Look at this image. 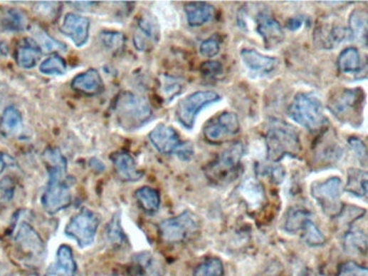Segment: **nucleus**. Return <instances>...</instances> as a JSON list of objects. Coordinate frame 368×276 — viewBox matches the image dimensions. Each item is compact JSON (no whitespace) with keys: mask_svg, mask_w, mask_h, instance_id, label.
<instances>
[{"mask_svg":"<svg viewBox=\"0 0 368 276\" xmlns=\"http://www.w3.org/2000/svg\"><path fill=\"white\" fill-rule=\"evenodd\" d=\"M368 176L367 172H361L359 170H349L348 183H347L346 190L353 195L363 197V190H362V185L364 181L367 180L366 177Z\"/></svg>","mask_w":368,"mask_h":276,"instance_id":"obj_39","label":"nucleus"},{"mask_svg":"<svg viewBox=\"0 0 368 276\" xmlns=\"http://www.w3.org/2000/svg\"><path fill=\"white\" fill-rule=\"evenodd\" d=\"M220 100L221 96L214 91H197L179 102L176 108L177 121L183 128L191 131L194 128L199 113Z\"/></svg>","mask_w":368,"mask_h":276,"instance_id":"obj_9","label":"nucleus"},{"mask_svg":"<svg viewBox=\"0 0 368 276\" xmlns=\"http://www.w3.org/2000/svg\"><path fill=\"white\" fill-rule=\"evenodd\" d=\"M183 86L177 78L172 77L169 75L161 76L159 79V96L163 98L165 102L169 103L174 98L179 96L182 92Z\"/></svg>","mask_w":368,"mask_h":276,"instance_id":"obj_32","label":"nucleus"},{"mask_svg":"<svg viewBox=\"0 0 368 276\" xmlns=\"http://www.w3.org/2000/svg\"><path fill=\"white\" fill-rule=\"evenodd\" d=\"M348 39H351L349 29L340 25L333 16L321 19L317 23L313 34V40L317 47L321 49H334Z\"/></svg>","mask_w":368,"mask_h":276,"instance_id":"obj_13","label":"nucleus"},{"mask_svg":"<svg viewBox=\"0 0 368 276\" xmlns=\"http://www.w3.org/2000/svg\"><path fill=\"white\" fill-rule=\"evenodd\" d=\"M135 197H136L140 208L148 214H153L159 210V205H161V197H159V191L155 189L147 186L142 187L136 191Z\"/></svg>","mask_w":368,"mask_h":276,"instance_id":"obj_29","label":"nucleus"},{"mask_svg":"<svg viewBox=\"0 0 368 276\" xmlns=\"http://www.w3.org/2000/svg\"><path fill=\"white\" fill-rule=\"evenodd\" d=\"M256 33L261 36L267 49L277 47L285 38L283 27L278 21L271 18L266 12H260L256 16Z\"/></svg>","mask_w":368,"mask_h":276,"instance_id":"obj_15","label":"nucleus"},{"mask_svg":"<svg viewBox=\"0 0 368 276\" xmlns=\"http://www.w3.org/2000/svg\"><path fill=\"white\" fill-rule=\"evenodd\" d=\"M42 58V50L33 38L21 40L16 50V62L21 68L31 69Z\"/></svg>","mask_w":368,"mask_h":276,"instance_id":"obj_21","label":"nucleus"},{"mask_svg":"<svg viewBox=\"0 0 368 276\" xmlns=\"http://www.w3.org/2000/svg\"><path fill=\"white\" fill-rule=\"evenodd\" d=\"M28 19L20 9L0 7V33H20L28 27Z\"/></svg>","mask_w":368,"mask_h":276,"instance_id":"obj_24","label":"nucleus"},{"mask_svg":"<svg viewBox=\"0 0 368 276\" xmlns=\"http://www.w3.org/2000/svg\"><path fill=\"white\" fill-rule=\"evenodd\" d=\"M222 64L216 61H208L201 65V71L203 75L207 78H214L222 73Z\"/></svg>","mask_w":368,"mask_h":276,"instance_id":"obj_47","label":"nucleus"},{"mask_svg":"<svg viewBox=\"0 0 368 276\" xmlns=\"http://www.w3.org/2000/svg\"><path fill=\"white\" fill-rule=\"evenodd\" d=\"M100 41L107 49L117 52L123 48L125 38H124L123 34L119 33V31H105L100 34Z\"/></svg>","mask_w":368,"mask_h":276,"instance_id":"obj_40","label":"nucleus"},{"mask_svg":"<svg viewBox=\"0 0 368 276\" xmlns=\"http://www.w3.org/2000/svg\"><path fill=\"white\" fill-rule=\"evenodd\" d=\"M245 153V147L241 143H234L220 153L206 168V176L212 183H226L241 174V159Z\"/></svg>","mask_w":368,"mask_h":276,"instance_id":"obj_5","label":"nucleus"},{"mask_svg":"<svg viewBox=\"0 0 368 276\" xmlns=\"http://www.w3.org/2000/svg\"><path fill=\"white\" fill-rule=\"evenodd\" d=\"M336 276H368V269L354 261H347L338 267Z\"/></svg>","mask_w":368,"mask_h":276,"instance_id":"obj_44","label":"nucleus"},{"mask_svg":"<svg viewBox=\"0 0 368 276\" xmlns=\"http://www.w3.org/2000/svg\"><path fill=\"white\" fill-rule=\"evenodd\" d=\"M115 121L125 131L140 130L153 119V111L146 98L123 92L113 105Z\"/></svg>","mask_w":368,"mask_h":276,"instance_id":"obj_1","label":"nucleus"},{"mask_svg":"<svg viewBox=\"0 0 368 276\" xmlns=\"http://www.w3.org/2000/svg\"><path fill=\"white\" fill-rule=\"evenodd\" d=\"M111 161H112L117 174L123 180L134 181L135 183L144 176V173L137 168L134 158L127 151L121 150L113 153L111 155Z\"/></svg>","mask_w":368,"mask_h":276,"instance_id":"obj_23","label":"nucleus"},{"mask_svg":"<svg viewBox=\"0 0 368 276\" xmlns=\"http://www.w3.org/2000/svg\"><path fill=\"white\" fill-rule=\"evenodd\" d=\"M349 31L351 39L362 44L368 42V11L365 9H355L349 18Z\"/></svg>","mask_w":368,"mask_h":276,"instance_id":"obj_27","label":"nucleus"},{"mask_svg":"<svg viewBox=\"0 0 368 276\" xmlns=\"http://www.w3.org/2000/svg\"><path fill=\"white\" fill-rule=\"evenodd\" d=\"M305 19L303 16H294L287 22V27L290 31H298L304 24Z\"/></svg>","mask_w":368,"mask_h":276,"instance_id":"obj_48","label":"nucleus"},{"mask_svg":"<svg viewBox=\"0 0 368 276\" xmlns=\"http://www.w3.org/2000/svg\"><path fill=\"white\" fill-rule=\"evenodd\" d=\"M303 240L308 244L309 246L317 247V246L325 245L327 239H325L323 233L320 231L319 228L312 223L308 220L306 225H304L302 230Z\"/></svg>","mask_w":368,"mask_h":276,"instance_id":"obj_37","label":"nucleus"},{"mask_svg":"<svg viewBox=\"0 0 368 276\" xmlns=\"http://www.w3.org/2000/svg\"><path fill=\"white\" fill-rule=\"evenodd\" d=\"M348 144L352 153H354L355 158L362 163H365L368 159V150L365 144L357 137H350Z\"/></svg>","mask_w":368,"mask_h":276,"instance_id":"obj_46","label":"nucleus"},{"mask_svg":"<svg viewBox=\"0 0 368 276\" xmlns=\"http://www.w3.org/2000/svg\"><path fill=\"white\" fill-rule=\"evenodd\" d=\"M106 235L113 245L122 246L126 243V237L122 228L120 214H115L107 225Z\"/></svg>","mask_w":368,"mask_h":276,"instance_id":"obj_36","label":"nucleus"},{"mask_svg":"<svg viewBox=\"0 0 368 276\" xmlns=\"http://www.w3.org/2000/svg\"><path fill=\"white\" fill-rule=\"evenodd\" d=\"M365 93L361 88H337L327 101L330 113L342 123L361 126Z\"/></svg>","mask_w":368,"mask_h":276,"instance_id":"obj_3","label":"nucleus"},{"mask_svg":"<svg viewBox=\"0 0 368 276\" xmlns=\"http://www.w3.org/2000/svg\"><path fill=\"white\" fill-rule=\"evenodd\" d=\"M288 115L309 132H323L327 128L323 105L315 94L298 93L290 104Z\"/></svg>","mask_w":368,"mask_h":276,"instance_id":"obj_4","label":"nucleus"},{"mask_svg":"<svg viewBox=\"0 0 368 276\" xmlns=\"http://www.w3.org/2000/svg\"><path fill=\"white\" fill-rule=\"evenodd\" d=\"M342 181L338 177H331L311 186V195L327 216L337 218L344 208L342 202Z\"/></svg>","mask_w":368,"mask_h":276,"instance_id":"obj_11","label":"nucleus"},{"mask_svg":"<svg viewBox=\"0 0 368 276\" xmlns=\"http://www.w3.org/2000/svg\"><path fill=\"white\" fill-rule=\"evenodd\" d=\"M241 58L248 71L256 75H268L277 66V60L273 56H264L253 49H243Z\"/></svg>","mask_w":368,"mask_h":276,"instance_id":"obj_20","label":"nucleus"},{"mask_svg":"<svg viewBox=\"0 0 368 276\" xmlns=\"http://www.w3.org/2000/svg\"><path fill=\"white\" fill-rule=\"evenodd\" d=\"M90 20L75 14L65 16L61 25V31L75 44V47L85 46L90 37Z\"/></svg>","mask_w":368,"mask_h":276,"instance_id":"obj_16","label":"nucleus"},{"mask_svg":"<svg viewBox=\"0 0 368 276\" xmlns=\"http://www.w3.org/2000/svg\"><path fill=\"white\" fill-rule=\"evenodd\" d=\"M337 67L344 73H357L361 69V56L355 48H347L338 56Z\"/></svg>","mask_w":368,"mask_h":276,"instance_id":"obj_31","label":"nucleus"},{"mask_svg":"<svg viewBox=\"0 0 368 276\" xmlns=\"http://www.w3.org/2000/svg\"><path fill=\"white\" fill-rule=\"evenodd\" d=\"M138 265L146 276H161V265L148 252L140 254Z\"/></svg>","mask_w":368,"mask_h":276,"instance_id":"obj_42","label":"nucleus"},{"mask_svg":"<svg viewBox=\"0 0 368 276\" xmlns=\"http://www.w3.org/2000/svg\"><path fill=\"white\" fill-rule=\"evenodd\" d=\"M199 231V220L190 210L181 213L172 218L166 219L159 225V232L162 240L169 244L190 241Z\"/></svg>","mask_w":368,"mask_h":276,"instance_id":"obj_8","label":"nucleus"},{"mask_svg":"<svg viewBox=\"0 0 368 276\" xmlns=\"http://www.w3.org/2000/svg\"><path fill=\"white\" fill-rule=\"evenodd\" d=\"M61 6L60 3H37L33 6V11L44 20L53 21L60 14Z\"/></svg>","mask_w":368,"mask_h":276,"instance_id":"obj_41","label":"nucleus"},{"mask_svg":"<svg viewBox=\"0 0 368 276\" xmlns=\"http://www.w3.org/2000/svg\"><path fill=\"white\" fill-rule=\"evenodd\" d=\"M16 193V183L10 176L0 180V205H6L14 199Z\"/></svg>","mask_w":368,"mask_h":276,"instance_id":"obj_43","label":"nucleus"},{"mask_svg":"<svg viewBox=\"0 0 368 276\" xmlns=\"http://www.w3.org/2000/svg\"><path fill=\"white\" fill-rule=\"evenodd\" d=\"M6 165H7V163H6V155L3 153H0V175L5 170Z\"/></svg>","mask_w":368,"mask_h":276,"instance_id":"obj_49","label":"nucleus"},{"mask_svg":"<svg viewBox=\"0 0 368 276\" xmlns=\"http://www.w3.org/2000/svg\"><path fill=\"white\" fill-rule=\"evenodd\" d=\"M33 33L35 34V41L39 44L42 52L50 53V52L65 51V50H66V46H65L64 44L52 38L51 36H50L47 31H44L43 29H39V27H35V29H33Z\"/></svg>","mask_w":368,"mask_h":276,"instance_id":"obj_33","label":"nucleus"},{"mask_svg":"<svg viewBox=\"0 0 368 276\" xmlns=\"http://www.w3.org/2000/svg\"><path fill=\"white\" fill-rule=\"evenodd\" d=\"M149 140L159 153L176 155L182 161H189L194 155L193 145L189 142H182L176 130L164 123H159L151 131Z\"/></svg>","mask_w":368,"mask_h":276,"instance_id":"obj_7","label":"nucleus"},{"mask_svg":"<svg viewBox=\"0 0 368 276\" xmlns=\"http://www.w3.org/2000/svg\"><path fill=\"white\" fill-rule=\"evenodd\" d=\"M362 190H363V197L368 199V179L364 181L363 185H362Z\"/></svg>","mask_w":368,"mask_h":276,"instance_id":"obj_50","label":"nucleus"},{"mask_svg":"<svg viewBox=\"0 0 368 276\" xmlns=\"http://www.w3.org/2000/svg\"><path fill=\"white\" fill-rule=\"evenodd\" d=\"M193 276H224V267L218 258L206 259L195 269Z\"/></svg>","mask_w":368,"mask_h":276,"instance_id":"obj_38","label":"nucleus"},{"mask_svg":"<svg viewBox=\"0 0 368 276\" xmlns=\"http://www.w3.org/2000/svg\"><path fill=\"white\" fill-rule=\"evenodd\" d=\"M14 243L21 254L31 259H40L43 254V243L41 237L29 223H20L16 225L14 232Z\"/></svg>","mask_w":368,"mask_h":276,"instance_id":"obj_14","label":"nucleus"},{"mask_svg":"<svg viewBox=\"0 0 368 276\" xmlns=\"http://www.w3.org/2000/svg\"><path fill=\"white\" fill-rule=\"evenodd\" d=\"M77 263L73 250L68 245H61L56 252V261L48 267L46 276H75Z\"/></svg>","mask_w":368,"mask_h":276,"instance_id":"obj_22","label":"nucleus"},{"mask_svg":"<svg viewBox=\"0 0 368 276\" xmlns=\"http://www.w3.org/2000/svg\"><path fill=\"white\" fill-rule=\"evenodd\" d=\"M138 31L134 37L135 47L140 51L148 48V42L157 44L159 40V26L157 19L151 14H142L138 23Z\"/></svg>","mask_w":368,"mask_h":276,"instance_id":"obj_17","label":"nucleus"},{"mask_svg":"<svg viewBox=\"0 0 368 276\" xmlns=\"http://www.w3.org/2000/svg\"><path fill=\"white\" fill-rule=\"evenodd\" d=\"M239 131L241 123L236 113L232 111H223L206 123L204 136L212 144H220L236 136Z\"/></svg>","mask_w":368,"mask_h":276,"instance_id":"obj_12","label":"nucleus"},{"mask_svg":"<svg viewBox=\"0 0 368 276\" xmlns=\"http://www.w3.org/2000/svg\"><path fill=\"white\" fill-rule=\"evenodd\" d=\"M315 155L317 161L321 162L323 165H327L334 162L336 163L342 155V148L336 140L335 135L327 128L322 132L320 140H317Z\"/></svg>","mask_w":368,"mask_h":276,"instance_id":"obj_18","label":"nucleus"},{"mask_svg":"<svg viewBox=\"0 0 368 276\" xmlns=\"http://www.w3.org/2000/svg\"><path fill=\"white\" fill-rule=\"evenodd\" d=\"M241 193L243 197L247 200L248 203L251 204L252 206H256V204L262 203V200L264 199V191L263 187L260 183L253 179H248L243 183L241 187Z\"/></svg>","mask_w":368,"mask_h":276,"instance_id":"obj_35","label":"nucleus"},{"mask_svg":"<svg viewBox=\"0 0 368 276\" xmlns=\"http://www.w3.org/2000/svg\"><path fill=\"white\" fill-rule=\"evenodd\" d=\"M23 131L22 115L16 107L9 106L0 118V133L5 137H16Z\"/></svg>","mask_w":368,"mask_h":276,"instance_id":"obj_26","label":"nucleus"},{"mask_svg":"<svg viewBox=\"0 0 368 276\" xmlns=\"http://www.w3.org/2000/svg\"><path fill=\"white\" fill-rule=\"evenodd\" d=\"M221 44L218 37L208 38L201 42V47H199V52L201 56L207 58H212L220 53Z\"/></svg>","mask_w":368,"mask_h":276,"instance_id":"obj_45","label":"nucleus"},{"mask_svg":"<svg viewBox=\"0 0 368 276\" xmlns=\"http://www.w3.org/2000/svg\"><path fill=\"white\" fill-rule=\"evenodd\" d=\"M100 223V217L93 210L82 208L67 223L65 235L73 240L80 248L88 247L95 241Z\"/></svg>","mask_w":368,"mask_h":276,"instance_id":"obj_10","label":"nucleus"},{"mask_svg":"<svg viewBox=\"0 0 368 276\" xmlns=\"http://www.w3.org/2000/svg\"><path fill=\"white\" fill-rule=\"evenodd\" d=\"M344 248L348 254L366 255L368 250L367 237L359 230H351L345 235Z\"/></svg>","mask_w":368,"mask_h":276,"instance_id":"obj_28","label":"nucleus"},{"mask_svg":"<svg viewBox=\"0 0 368 276\" xmlns=\"http://www.w3.org/2000/svg\"><path fill=\"white\" fill-rule=\"evenodd\" d=\"M0 276H7V270L0 265Z\"/></svg>","mask_w":368,"mask_h":276,"instance_id":"obj_51","label":"nucleus"},{"mask_svg":"<svg viewBox=\"0 0 368 276\" xmlns=\"http://www.w3.org/2000/svg\"><path fill=\"white\" fill-rule=\"evenodd\" d=\"M311 214L304 208H291L285 216V231L289 233H298L302 231L307 221L310 220Z\"/></svg>","mask_w":368,"mask_h":276,"instance_id":"obj_30","label":"nucleus"},{"mask_svg":"<svg viewBox=\"0 0 368 276\" xmlns=\"http://www.w3.org/2000/svg\"><path fill=\"white\" fill-rule=\"evenodd\" d=\"M265 142L267 158L271 162L280 161L287 155L298 157L302 149L298 131L281 120L270 122Z\"/></svg>","mask_w":368,"mask_h":276,"instance_id":"obj_2","label":"nucleus"},{"mask_svg":"<svg viewBox=\"0 0 368 276\" xmlns=\"http://www.w3.org/2000/svg\"><path fill=\"white\" fill-rule=\"evenodd\" d=\"M71 88L84 96H98L104 90V82L98 71L90 68L73 78Z\"/></svg>","mask_w":368,"mask_h":276,"instance_id":"obj_19","label":"nucleus"},{"mask_svg":"<svg viewBox=\"0 0 368 276\" xmlns=\"http://www.w3.org/2000/svg\"><path fill=\"white\" fill-rule=\"evenodd\" d=\"M40 73L46 76H63L66 73L67 64L60 54L54 53L40 64Z\"/></svg>","mask_w":368,"mask_h":276,"instance_id":"obj_34","label":"nucleus"},{"mask_svg":"<svg viewBox=\"0 0 368 276\" xmlns=\"http://www.w3.org/2000/svg\"><path fill=\"white\" fill-rule=\"evenodd\" d=\"M49 183L42 193V208L48 214H58L68 208L73 201L70 183L66 178L67 170L64 168H50Z\"/></svg>","mask_w":368,"mask_h":276,"instance_id":"obj_6","label":"nucleus"},{"mask_svg":"<svg viewBox=\"0 0 368 276\" xmlns=\"http://www.w3.org/2000/svg\"><path fill=\"white\" fill-rule=\"evenodd\" d=\"M186 21L192 27L203 26L214 19V8L207 3H189L186 8Z\"/></svg>","mask_w":368,"mask_h":276,"instance_id":"obj_25","label":"nucleus"}]
</instances>
